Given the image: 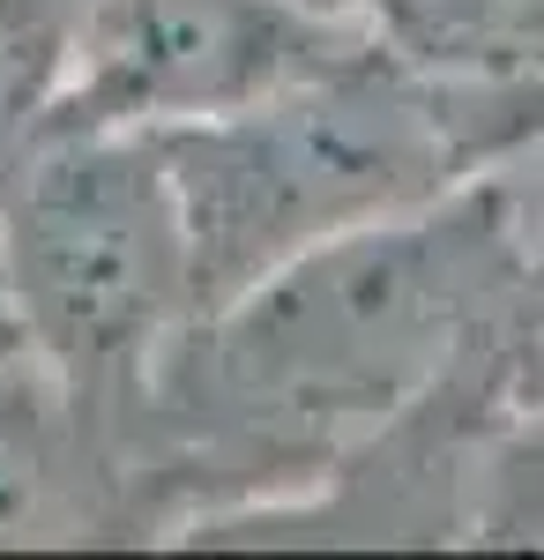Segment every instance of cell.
Returning a JSON list of instances; mask_svg holds the SVG:
<instances>
[{"instance_id": "cell-1", "label": "cell", "mask_w": 544, "mask_h": 560, "mask_svg": "<svg viewBox=\"0 0 544 560\" xmlns=\"http://www.w3.org/2000/svg\"><path fill=\"white\" fill-rule=\"evenodd\" d=\"M522 255L493 173L216 300L134 411L157 538L284 501L500 345Z\"/></svg>"}, {"instance_id": "cell-2", "label": "cell", "mask_w": 544, "mask_h": 560, "mask_svg": "<svg viewBox=\"0 0 544 560\" xmlns=\"http://www.w3.org/2000/svg\"><path fill=\"white\" fill-rule=\"evenodd\" d=\"M537 128L544 97L440 83L374 38L239 113L165 128L157 142L187 210L202 314L329 240L456 195Z\"/></svg>"}, {"instance_id": "cell-3", "label": "cell", "mask_w": 544, "mask_h": 560, "mask_svg": "<svg viewBox=\"0 0 544 560\" xmlns=\"http://www.w3.org/2000/svg\"><path fill=\"white\" fill-rule=\"evenodd\" d=\"M0 306L38 351L134 427L179 337L202 322L194 240L165 142L142 128H45L0 179Z\"/></svg>"}, {"instance_id": "cell-4", "label": "cell", "mask_w": 544, "mask_h": 560, "mask_svg": "<svg viewBox=\"0 0 544 560\" xmlns=\"http://www.w3.org/2000/svg\"><path fill=\"white\" fill-rule=\"evenodd\" d=\"M366 45L314 0H90L45 128H194Z\"/></svg>"}, {"instance_id": "cell-5", "label": "cell", "mask_w": 544, "mask_h": 560, "mask_svg": "<svg viewBox=\"0 0 544 560\" xmlns=\"http://www.w3.org/2000/svg\"><path fill=\"white\" fill-rule=\"evenodd\" d=\"M157 538L134 427L97 411L38 351H0V546Z\"/></svg>"}, {"instance_id": "cell-6", "label": "cell", "mask_w": 544, "mask_h": 560, "mask_svg": "<svg viewBox=\"0 0 544 560\" xmlns=\"http://www.w3.org/2000/svg\"><path fill=\"white\" fill-rule=\"evenodd\" d=\"M374 45L440 83L544 97V0H358Z\"/></svg>"}, {"instance_id": "cell-7", "label": "cell", "mask_w": 544, "mask_h": 560, "mask_svg": "<svg viewBox=\"0 0 544 560\" xmlns=\"http://www.w3.org/2000/svg\"><path fill=\"white\" fill-rule=\"evenodd\" d=\"M90 0H0V179L45 135L60 83L75 68Z\"/></svg>"}, {"instance_id": "cell-8", "label": "cell", "mask_w": 544, "mask_h": 560, "mask_svg": "<svg viewBox=\"0 0 544 560\" xmlns=\"http://www.w3.org/2000/svg\"><path fill=\"white\" fill-rule=\"evenodd\" d=\"M462 546H544V404L507 396L470 464V538Z\"/></svg>"}, {"instance_id": "cell-9", "label": "cell", "mask_w": 544, "mask_h": 560, "mask_svg": "<svg viewBox=\"0 0 544 560\" xmlns=\"http://www.w3.org/2000/svg\"><path fill=\"white\" fill-rule=\"evenodd\" d=\"M500 382L515 404H544V292H522L500 329Z\"/></svg>"}, {"instance_id": "cell-10", "label": "cell", "mask_w": 544, "mask_h": 560, "mask_svg": "<svg viewBox=\"0 0 544 560\" xmlns=\"http://www.w3.org/2000/svg\"><path fill=\"white\" fill-rule=\"evenodd\" d=\"M8 345H15V329H8V306H0V351H8Z\"/></svg>"}]
</instances>
